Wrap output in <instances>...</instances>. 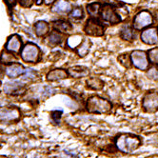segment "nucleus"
I'll use <instances>...</instances> for the list:
<instances>
[{"label":"nucleus","mask_w":158,"mask_h":158,"mask_svg":"<svg viewBox=\"0 0 158 158\" xmlns=\"http://www.w3.org/2000/svg\"><path fill=\"white\" fill-rule=\"evenodd\" d=\"M21 49V40L16 35H14L8 39L6 44V50L12 52H18Z\"/></svg>","instance_id":"13"},{"label":"nucleus","mask_w":158,"mask_h":158,"mask_svg":"<svg viewBox=\"0 0 158 158\" xmlns=\"http://www.w3.org/2000/svg\"><path fill=\"white\" fill-rule=\"evenodd\" d=\"M85 31L89 35L101 36V35H103V33H104V28L98 21H96L94 19H89V20H88L87 24H86Z\"/></svg>","instance_id":"7"},{"label":"nucleus","mask_w":158,"mask_h":158,"mask_svg":"<svg viewBox=\"0 0 158 158\" xmlns=\"http://www.w3.org/2000/svg\"><path fill=\"white\" fill-rule=\"evenodd\" d=\"M70 16L72 18H80L83 16V10L81 8H75L72 10V13L70 14Z\"/></svg>","instance_id":"26"},{"label":"nucleus","mask_w":158,"mask_h":158,"mask_svg":"<svg viewBox=\"0 0 158 158\" xmlns=\"http://www.w3.org/2000/svg\"><path fill=\"white\" fill-rule=\"evenodd\" d=\"M99 8H100V5L98 3H94V4L89 5L87 7V10H88V13L91 15V16L97 17L99 14Z\"/></svg>","instance_id":"23"},{"label":"nucleus","mask_w":158,"mask_h":158,"mask_svg":"<svg viewBox=\"0 0 158 158\" xmlns=\"http://www.w3.org/2000/svg\"><path fill=\"white\" fill-rule=\"evenodd\" d=\"M20 118V111L16 108H0V121L10 122Z\"/></svg>","instance_id":"6"},{"label":"nucleus","mask_w":158,"mask_h":158,"mask_svg":"<svg viewBox=\"0 0 158 158\" xmlns=\"http://www.w3.org/2000/svg\"><path fill=\"white\" fill-rule=\"evenodd\" d=\"M143 107L146 110L153 111L158 109V94L152 93L147 94L143 101Z\"/></svg>","instance_id":"10"},{"label":"nucleus","mask_w":158,"mask_h":158,"mask_svg":"<svg viewBox=\"0 0 158 158\" xmlns=\"http://www.w3.org/2000/svg\"><path fill=\"white\" fill-rule=\"evenodd\" d=\"M52 2H53V0H45V3L46 4H51Z\"/></svg>","instance_id":"34"},{"label":"nucleus","mask_w":158,"mask_h":158,"mask_svg":"<svg viewBox=\"0 0 158 158\" xmlns=\"http://www.w3.org/2000/svg\"><path fill=\"white\" fill-rule=\"evenodd\" d=\"M152 23V15L147 12V10H143V12L136 15L133 20V27L136 30H142L146 27L150 26Z\"/></svg>","instance_id":"4"},{"label":"nucleus","mask_w":158,"mask_h":158,"mask_svg":"<svg viewBox=\"0 0 158 158\" xmlns=\"http://www.w3.org/2000/svg\"><path fill=\"white\" fill-rule=\"evenodd\" d=\"M149 76L152 79H158V69L157 68H152L149 72Z\"/></svg>","instance_id":"28"},{"label":"nucleus","mask_w":158,"mask_h":158,"mask_svg":"<svg viewBox=\"0 0 158 158\" xmlns=\"http://www.w3.org/2000/svg\"><path fill=\"white\" fill-rule=\"evenodd\" d=\"M68 73H69V74L72 77H74V78L84 77V76L89 75V70L86 69V68H84V67H79V66L70 68L69 71H68Z\"/></svg>","instance_id":"15"},{"label":"nucleus","mask_w":158,"mask_h":158,"mask_svg":"<svg viewBox=\"0 0 158 158\" xmlns=\"http://www.w3.org/2000/svg\"><path fill=\"white\" fill-rule=\"evenodd\" d=\"M54 28L62 32H69L72 30V26L69 22H66V21H57V22H54Z\"/></svg>","instance_id":"19"},{"label":"nucleus","mask_w":158,"mask_h":158,"mask_svg":"<svg viewBox=\"0 0 158 158\" xmlns=\"http://www.w3.org/2000/svg\"><path fill=\"white\" fill-rule=\"evenodd\" d=\"M81 40H82V36L81 35L71 36L69 39H68V45H69V47H71V48L78 47L79 45L81 44Z\"/></svg>","instance_id":"22"},{"label":"nucleus","mask_w":158,"mask_h":158,"mask_svg":"<svg viewBox=\"0 0 158 158\" xmlns=\"http://www.w3.org/2000/svg\"><path fill=\"white\" fill-rule=\"evenodd\" d=\"M33 76H35V73H33V72H32L31 69H27V70H26L25 78H28V77H33Z\"/></svg>","instance_id":"32"},{"label":"nucleus","mask_w":158,"mask_h":158,"mask_svg":"<svg viewBox=\"0 0 158 158\" xmlns=\"http://www.w3.org/2000/svg\"><path fill=\"white\" fill-rule=\"evenodd\" d=\"M5 73L8 77L10 78H16L19 75H22L26 73V70L24 69V67L18 64V63H13L9 66L6 67Z\"/></svg>","instance_id":"11"},{"label":"nucleus","mask_w":158,"mask_h":158,"mask_svg":"<svg viewBox=\"0 0 158 158\" xmlns=\"http://www.w3.org/2000/svg\"><path fill=\"white\" fill-rule=\"evenodd\" d=\"M72 9L71 4L65 1V0H58L56 1L55 4L52 7V12L53 13H57V14H66V13H69Z\"/></svg>","instance_id":"14"},{"label":"nucleus","mask_w":158,"mask_h":158,"mask_svg":"<svg viewBox=\"0 0 158 158\" xmlns=\"http://www.w3.org/2000/svg\"><path fill=\"white\" fill-rule=\"evenodd\" d=\"M60 116H61V111H53L52 112V119L55 121V122H58V119L60 118Z\"/></svg>","instance_id":"31"},{"label":"nucleus","mask_w":158,"mask_h":158,"mask_svg":"<svg viewBox=\"0 0 158 158\" xmlns=\"http://www.w3.org/2000/svg\"><path fill=\"white\" fill-rule=\"evenodd\" d=\"M0 85H1V83H0Z\"/></svg>","instance_id":"36"},{"label":"nucleus","mask_w":158,"mask_h":158,"mask_svg":"<svg viewBox=\"0 0 158 158\" xmlns=\"http://www.w3.org/2000/svg\"><path fill=\"white\" fill-rule=\"evenodd\" d=\"M15 57L13 56V54H9L7 52H4L3 55H2V61L4 63H10V62H13L15 61Z\"/></svg>","instance_id":"27"},{"label":"nucleus","mask_w":158,"mask_h":158,"mask_svg":"<svg viewBox=\"0 0 158 158\" xmlns=\"http://www.w3.org/2000/svg\"><path fill=\"white\" fill-rule=\"evenodd\" d=\"M149 59L152 63L158 64V48H154L149 51Z\"/></svg>","instance_id":"25"},{"label":"nucleus","mask_w":158,"mask_h":158,"mask_svg":"<svg viewBox=\"0 0 158 158\" xmlns=\"http://www.w3.org/2000/svg\"><path fill=\"white\" fill-rule=\"evenodd\" d=\"M131 61L133 65L141 71H145L149 67V61L147 55L142 51H134L131 52Z\"/></svg>","instance_id":"5"},{"label":"nucleus","mask_w":158,"mask_h":158,"mask_svg":"<svg viewBox=\"0 0 158 158\" xmlns=\"http://www.w3.org/2000/svg\"><path fill=\"white\" fill-rule=\"evenodd\" d=\"M88 86L89 88H92L94 89H102L103 87V82L100 80V79L98 78H91V79H89L88 80Z\"/></svg>","instance_id":"21"},{"label":"nucleus","mask_w":158,"mask_h":158,"mask_svg":"<svg viewBox=\"0 0 158 158\" xmlns=\"http://www.w3.org/2000/svg\"><path fill=\"white\" fill-rule=\"evenodd\" d=\"M48 40H49V42L51 44L56 45V44H58V43L61 42L62 36H61V35H59V33H57V32H52V35L48 37Z\"/></svg>","instance_id":"24"},{"label":"nucleus","mask_w":158,"mask_h":158,"mask_svg":"<svg viewBox=\"0 0 158 158\" xmlns=\"http://www.w3.org/2000/svg\"><path fill=\"white\" fill-rule=\"evenodd\" d=\"M121 37L124 40H131L133 37V32L129 25H125L121 30Z\"/></svg>","instance_id":"20"},{"label":"nucleus","mask_w":158,"mask_h":158,"mask_svg":"<svg viewBox=\"0 0 158 158\" xmlns=\"http://www.w3.org/2000/svg\"><path fill=\"white\" fill-rule=\"evenodd\" d=\"M35 32L38 36H43L45 35L49 31V26L46 22L44 21H39L35 24Z\"/></svg>","instance_id":"18"},{"label":"nucleus","mask_w":158,"mask_h":158,"mask_svg":"<svg viewBox=\"0 0 158 158\" xmlns=\"http://www.w3.org/2000/svg\"><path fill=\"white\" fill-rule=\"evenodd\" d=\"M5 1H6V3H7L9 6H10V7L14 6V5L15 4V0H5Z\"/></svg>","instance_id":"33"},{"label":"nucleus","mask_w":158,"mask_h":158,"mask_svg":"<svg viewBox=\"0 0 158 158\" xmlns=\"http://www.w3.org/2000/svg\"><path fill=\"white\" fill-rule=\"evenodd\" d=\"M141 40L149 45H154L158 43V32L155 28L147 29L141 33Z\"/></svg>","instance_id":"9"},{"label":"nucleus","mask_w":158,"mask_h":158,"mask_svg":"<svg viewBox=\"0 0 158 158\" xmlns=\"http://www.w3.org/2000/svg\"><path fill=\"white\" fill-rule=\"evenodd\" d=\"M115 144L119 151L129 153V152H132L137 148H139L141 140L136 136H133V135L122 134L116 139Z\"/></svg>","instance_id":"1"},{"label":"nucleus","mask_w":158,"mask_h":158,"mask_svg":"<svg viewBox=\"0 0 158 158\" xmlns=\"http://www.w3.org/2000/svg\"><path fill=\"white\" fill-rule=\"evenodd\" d=\"M42 3V0H36V4L37 5H40Z\"/></svg>","instance_id":"35"},{"label":"nucleus","mask_w":158,"mask_h":158,"mask_svg":"<svg viewBox=\"0 0 158 158\" xmlns=\"http://www.w3.org/2000/svg\"><path fill=\"white\" fill-rule=\"evenodd\" d=\"M124 55V58H125V59H122V58H119V61L124 65V66H125V67H130V58H129V56L128 55H126V54H123Z\"/></svg>","instance_id":"29"},{"label":"nucleus","mask_w":158,"mask_h":158,"mask_svg":"<svg viewBox=\"0 0 158 158\" xmlns=\"http://www.w3.org/2000/svg\"><path fill=\"white\" fill-rule=\"evenodd\" d=\"M68 73L64 70H53L50 72L47 75V79L49 81H56L60 80V79L66 78Z\"/></svg>","instance_id":"16"},{"label":"nucleus","mask_w":158,"mask_h":158,"mask_svg":"<svg viewBox=\"0 0 158 158\" xmlns=\"http://www.w3.org/2000/svg\"><path fill=\"white\" fill-rule=\"evenodd\" d=\"M33 0H19V3L23 7H31Z\"/></svg>","instance_id":"30"},{"label":"nucleus","mask_w":158,"mask_h":158,"mask_svg":"<svg viewBox=\"0 0 158 158\" xmlns=\"http://www.w3.org/2000/svg\"><path fill=\"white\" fill-rule=\"evenodd\" d=\"M39 53H40V51L36 45L29 43L22 49L21 57L25 62L35 63L38 60Z\"/></svg>","instance_id":"3"},{"label":"nucleus","mask_w":158,"mask_h":158,"mask_svg":"<svg viewBox=\"0 0 158 158\" xmlns=\"http://www.w3.org/2000/svg\"><path fill=\"white\" fill-rule=\"evenodd\" d=\"M24 88V85L20 81H10L4 85V92L7 94H19Z\"/></svg>","instance_id":"12"},{"label":"nucleus","mask_w":158,"mask_h":158,"mask_svg":"<svg viewBox=\"0 0 158 158\" xmlns=\"http://www.w3.org/2000/svg\"><path fill=\"white\" fill-rule=\"evenodd\" d=\"M111 104L108 100L98 96L91 97L87 102V109L89 112L94 114H104L110 110Z\"/></svg>","instance_id":"2"},{"label":"nucleus","mask_w":158,"mask_h":158,"mask_svg":"<svg viewBox=\"0 0 158 158\" xmlns=\"http://www.w3.org/2000/svg\"><path fill=\"white\" fill-rule=\"evenodd\" d=\"M101 17H102L103 21L107 22V23H110V24H116L120 21L118 15L114 12V10L110 6H105L102 9Z\"/></svg>","instance_id":"8"},{"label":"nucleus","mask_w":158,"mask_h":158,"mask_svg":"<svg viewBox=\"0 0 158 158\" xmlns=\"http://www.w3.org/2000/svg\"><path fill=\"white\" fill-rule=\"evenodd\" d=\"M89 47H91V41L89 39L85 38L81 44L79 45L78 48H77V53L79 56H81V57H84V56L89 52Z\"/></svg>","instance_id":"17"}]
</instances>
